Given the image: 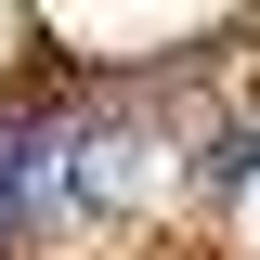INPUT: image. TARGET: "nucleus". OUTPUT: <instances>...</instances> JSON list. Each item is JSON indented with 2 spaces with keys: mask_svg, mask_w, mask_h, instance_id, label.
<instances>
[{
  "mask_svg": "<svg viewBox=\"0 0 260 260\" xmlns=\"http://www.w3.org/2000/svg\"><path fill=\"white\" fill-rule=\"evenodd\" d=\"M0 260H13V182H0Z\"/></svg>",
  "mask_w": 260,
  "mask_h": 260,
  "instance_id": "1",
  "label": "nucleus"
}]
</instances>
